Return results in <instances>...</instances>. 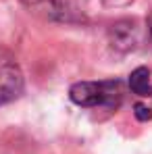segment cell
<instances>
[{"mask_svg":"<svg viewBox=\"0 0 152 154\" xmlns=\"http://www.w3.org/2000/svg\"><path fill=\"white\" fill-rule=\"evenodd\" d=\"M69 98L83 108L115 110L123 100V83L119 79L106 81H77L69 90Z\"/></svg>","mask_w":152,"mask_h":154,"instance_id":"6da1fadb","label":"cell"},{"mask_svg":"<svg viewBox=\"0 0 152 154\" xmlns=\"http://www.w3.org/2000/svg\"><path fill=\"white\" fill-rule=\"evenodd\" d=\"M25 79L15 60H0V106L17 100L23 94Z\"/></svg>","mask_w":152,"mask_h":154,"instance_id":"277c9868","label":"cell"},{"mask_svg":"<svg viewBox=\"0 0 152 154\" xmlns=\"http://www.w3.org/2000/svg\"><path fill=\"white\" fill-rule=\"evenodd\" d=\"M104 2V6H108V8H121V6H129L133 0H102Z\"/></svg>","mask_w":152,"mask_h":154,"instance_id":"52a82bcc","label":"cell"},{"mask_svg":"<svg viewBox=\"0 0 152 154\" xmlns=\"http://www.w3.org/2000/svg\"><path fill=\"white\" fill-rule=\"evenodd\" d=\"M142 42V27L135 19H119L108 27V44L117 52H131Z\"/></svg>","mask_w":152,"mask_h":154,"instance_id":"3957f363","label":"cell"},{"mask_svg":"<svg viewBox=\"0 0 152 154\" xmlns=\"http://www.w3.org/2000/svg\"><path fill=\"white\" fill-rule=\"evenodd\" d=\"M146 33H148V38L152 40V13L148 15V19H146Z\"/></svg>","mask_w":152,"mask_h":154,"instance_id":"ba28073f","label":"cell"},{"mask_svg":"<svg viewBox=\"0 0 152 154\" xmlns=\"http://www.w3.org/2000/svg\"><path fill=\"white\" fill-rule=\"evenodd\" d=\"M133 115H135L138 121H150L152 119V108L148 106V104L138 102L135 106H133Z\"/></svg>","mask_w":152,"mask_h":154,"instance_id":"8992f818","label":"cell"},{"mask_svg":"<svg viewBox=\"0 0 152 154\" xmlns=\"http://www.w3.org/2000/svg\"><path fill=\"white\" fill-rule=\"evenodd\" d=\"M27 11L44 21L54 23H79L83 21V15H79L75 8H71L63 0H21Z\"/></svg>","mask_w":152,"mask_h":154,"instance_id":"7a4b0ae2","label":"cell"},{"mask_svg":"<svg viewBox=\"0 0 152 154\" xmlns=\"http://www.w3.org/2000/svg\"><path fill=\"white\" fill-rule=\"evenodd\" d=\"M129 88L133 94L142 96V98H148L152 96V83H150V69L146 67H138L131 71L129 75Z\"/></svg>","mask_w":152,"mask_h":154,"instance_id":"5b68a950","label":"cell"}]
</instances>
